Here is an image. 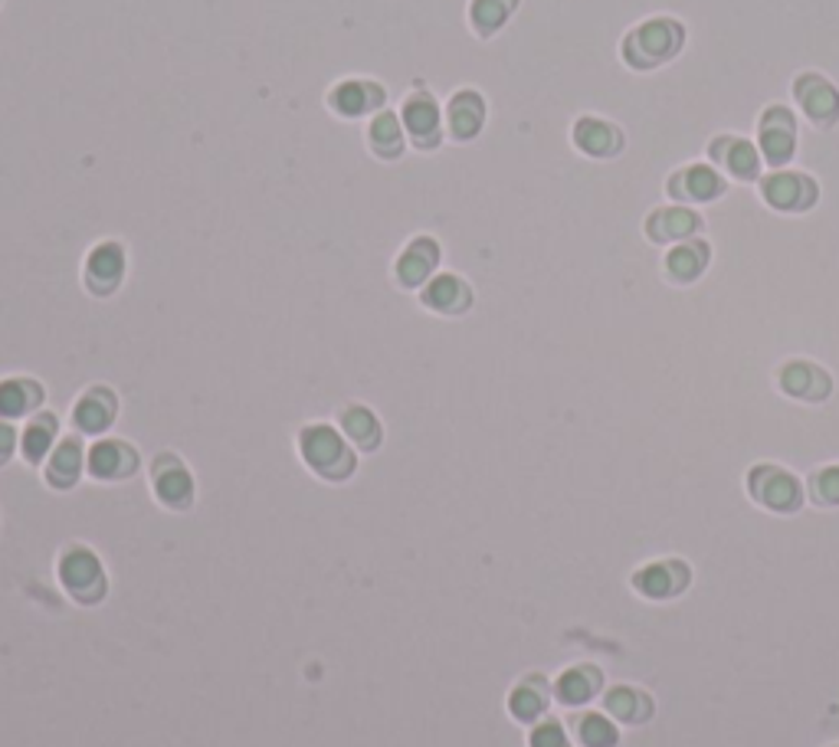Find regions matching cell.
<instances>
[{
	"mask_svg": "<svg viewBox=\"0 0 839 747\" xmlns=\"http://www.w3.org/2000/svg\"><path fill=\"white\" fill-rule=\"evenodd\" d=\"M764 155L770 164H783L793 151V122L783 109H770L767 119H764Z\"/></svg>",
	"mask_w": 839,
	"mask_h": 747,
	"instance_id": "e0dca14e",
	"label": "cell"
},
{
	"mask_svg": "<svg viewBox=\"0 0 839 747\" xmlns=\"http://www.w3.org/2000/svg\"><path fill=\"white\" fill-rule=\"evenodd\" d=\"M155 489L161 495V502L168 505H187L191 502V476L184 473V466L174 456H161L155 466Z\"/></svg>",
	"mask_w": 839,
	"mask_h": 747,
	"instance_id": "d6986e66",
	"label": "cell"
},
{
	"mask_svg": "<svg viewBox=\"0 0 839 747\" xmlns=\"http://www.w3.org/2000/svg\"><path fill=\"white\" fill-rule=\"evenodd\" d=\"M47 476H50L53 486H73V482H76V476H80V446H76L73 440L63 443V446L53 453Z\"/></svg>",
	"mask_w": 839,
	"mask_h": 747,
	"instance_id": "4dcf8cb0",
	"label": "cell"
},
{
	"mask_svg": "<svg viewBox=\"0 0 839 747\" xmlns=\"http://www.w3.org/2000/svg\"><path fill=\"white\" fill-rule=\"evenodd\" d=\"M53 437H57V420H53L50 414H44V417L34 420V424L27 427V433H24V456H27L31 463H40V460L47 456Z\"/></svg>",
	"mask_w": 839,
	"mask_h": 747,
	"instance_id": "f546056e",
	"label": "cell"
},
{
	"mask_svg": "<svg viewBox=\"0 0 839 747\" xmlns=\"http://www.w3.org/2000/svg\"><path fill=\"white\" fill-rule=\"evenodd\" d=\"M44 401V391L31 381H4L0 384V417H21Z\"/></svg>",
	"mask_w": 839,
	"mask_h": 747,
	"instance_id": "603a6c76",
	"label": "cell"
},
{
	"mask_svg": "<svg viewBox=\"0 0 839 747\" xmlns=\"http://www.w3.org/2000/svg\"><path fill=\"white\" fill-rule=\"evenodd\" d=\"M512 11H515V0H473L470 21L479 37H493L509 21Z\"/></svg>",
	"mask_w": 839,
	"mask_h": 747,
	"instance_id": "cb8c5ba5",
	"label": "cell"
},
{
	"mask_svg": "<svg viewBox=\"0 0 839 747\" xmlns=\"http://www.w3.org/2000/svg\"><path fill=\"white\" fill-rule=\"evenodd\" d=\"M14 446H17V433H14V427L0 424V463H4V460L14 453Z\"/></svg>",
	"mask_w": 839,
	"mask_h": 747,
	"instance_id": "e575fe53",
	"label": "cell"
},
{
	"mask_svg": "<svg viewBox=\"0 0 839 747\" xmlns=\"http://www.w3.org/2000/svg\"><path fill=\"white\" fill-rule=\"evenodd\" d=\"M122 272H125V249L115 246V243H102L89 253V262H86V275H89V289L96 292H112L119 282H122Z\"/></svg>",
	"mask_w": 839,
	"mask_h": 747,
	"instance_id": "9c48e42d",
	"label": "cell"
},
{
	"mask_svg": "<svg viewBox=\"0 0 839 747\" xmlns=\"http://www.w3.org/2000/svg\"><path fill=\"white\" fill-rule=\"evenodd\" d=\"M676 181L682 184H672V194L676 197H685V200H708L721 191V181L715 171L708 168H689L685 174H679Z\"/></svg>",
	"mask_w": 839,
	"mask_h": 747,
	"instance_id": "484cf974",
	"label": "cell"
},
{
	"mask_svg": "<svg viewBox=\"0 0 839 747\" xmlns=\"http://www.w3.org/2000/svg\"><path fill=\"white\" fill-rule=\"evenodd\" d=\"M574 142H577L587 155H594V158H607V155H613V151L620 148L617 128L607 125V122H597V119H581L577 128H574Z\"/></svg>",
	"mask_w": 839,
	"mask_h": 747,
	"instance_id": "44dd1931",
	"label": "cell"
},
{
	"mask_svg": "<svg viewBox=\"0 0 839 747\" xmlns=\"http://www.w3.org/2000/svg\"><path fill=\"white\" fill-rule=\"evenodd\" d=\"M604 708L613 721L623 724H643L653 714V698L643 688H630V685H617L604 695Z\"/></svg>",
	"mask_w": 839,
	"mask_h": 747,
	"instance_id": "30bf717a",
	"label": "cell"
},
{
	"mask_svg": "<svg viewBox=\"0 0 839 747\" xmlns=\"http://www.w3.org/2000/svg\"><path fill=\"white\" fill-rule=\"evenodd\" d=\"M367 142H370V148H374V155H377V158L393 161V158H400V155H403L406 132H403V125H400V119H397L393 112H384V109H380V112L370 119Z\"/></svg>",
	"mask_w": 839,
	"mask_h": 747,
	"instance_id": "5bb4252c",
	"label": "cell"
},
{
	"mask_svg": "<svg viewBox=\"0 0 839 747\" xmlns=\"http://www.w3.org/2000/svg\"><path fill=\"white\" fill-rule=\"evenodd\" d=\"M705 262H708V246H705V243H682V246H676V249L666 256V269H669L676 279H682V282L695 279V275L705 269Z\"/></svg>",
	"mask_w": 839,
	"mask_h": 747,
	"instance_id": "d4e9b609",
	"label": "cell"
},
{
	"mask_svg": "<svg viewBox=\"0 0 839 747\" xmlns=\"http://www.w3.org/2000/svg\"><path fill=\"white\" fill-rule=\"evenodd\" d=\"M447 119H450V135H453L457 142L476 138V135L483 132V122H486V102H483V96L473 93V89L457 93V96L450 99Z\"/></svg>",
	"mask_w": 839,
	"mask_h": 747,
	"instance_id": "52a82bcc",
	"label": "cell"
},
{
	"mask_svg": "<svg viewBox=\"0 0 839 747\" xmlns=\"http://www.w3.org/2000/svg\"><path fill=\"white\" fill-rule=\"evenodd\" d=\"M577 737H581L584 747H617L620 731L604 714H584L581 724H577Z\"/></svg>",
	"mask_w": 839,
	"mask_h": 747,
	"instance_id": "83f0119b",
	"label": "cell"
},
{
	"mask_svg": "<svg viewBox=\"0 0 839 747\" xmlns=\"http://www.w3.org/2000/svg\"><path fill=\"white\" fill-rule=\"evenodd\" d=\"M780 384H783V391L790 397H800V401H823L829 394V378H826V373L819 367H813V364H803V360L783 367Z\"/></svg>",
	"mask_w": 839,
	"mask_h": 747,
	"instance_id": "8fae6325",
	"label": "cell"
},
{
	"mask_svg": "<svg viewBox=\"0 0 839 747\" xmlns=\"http://www.w3.org/2000/svg\"><path fill=\"white\" fill-rule=\"evenodd\" d=\"M132 469H135V453L119 440L96 443L89 453V473L99 479H119V476H129Z\"/></svg>",
	"mask_w": 839,
	"mask_h": 747,
	"instance_id": "9a60e30c",
	"label": "cell"
},
{
	"mask_svg": "<svg viewBox=\"0 0 839 747\" xmlns=\"http://www.w3.org/2000/svg\"><path fill=\"white\" fill-rule=\"evenodd\" d=\"M600 688H604V675L594 665H574L555 685V691L564 705H587L591 698H597Z\"/></svg>",
	"mask_w": 839,
	"mask_h": 747,
	"instance_id": "4fadbf2b",
	"label": "cell"
},
{
	"mask_svg": "<svg viewBox=\"0 0 839 747\" xmlns=\"http://www.w3.org/2000/svg\"><path fill=\"white\" fill-rule=\"evenodd\" d=\"M679 40H682V34H679V27H676L672 21H649V24H643V27L630 37L627 57H630L636 66H653V63L672 57L676 47H679Z\"/></svg>",
	"mask_w": 839,
	"mask_h": 747,
	"instance_id": "3957f363",
	"label": "cell"
},
{
	"mask_svg": "<svg viewBox=\"0 0 839 747\" xmlns=\"http://www.w3.org/2000/svg\"><path fill=\"white\" fill-rule=\"evenodd\" d=\"M689 577L692 574H689L685 561H656V564H646L643 571H636L633 587L649 600H669L689 587Z\"/></svg>",
	"mask_w": 839,
	"mask_h": 747,
	"instance_id": "5b68a950",
	"label": "cell"
},
{
	"mask_svg": "<svg viewBox=\"0 0 839 747\" xmlns=\"http://www.w3.org/2000/svg\"><path fill=\"white\" fill-rule=\"evenodd\" d=\"M797 99H800L803 112L810 119H819V122H826V119H832L839 112V96L819 76H803L797 83Z\"/></svg>",
	"mask_w": 839,
	"mask_h": 747,
	"instance_id": "2e32d148",
	"label": "cell"
},
{
	"mask_svg": "<svg viewBox=\"0 0 839 747\" xmlns=\"http://www.w3.org/2000/svg\"><path fill=\"white\" fill-rule=\"evenodd\" d=\"M810 499L816 505H839V466H829V469H819L813 479H810Z\"/></svg>",
	"mask_w": 839,
	"mask_h": 747,
	"instance_id": "1f68e13d",
	"label": "cell"
},
{
	"mask_svg": "<svg viewBox=\"0 0 839 747\" xmlns=\"http://www.w3.org/2000/svg\"><path fill=\"white\" fill-rule=\"evenodd\" d=\"M424 302H427L430 308H437V311L453 315V311H463V308L470 305V289H466V282L457 279V275H437V279L427 285Z\"/></svg>",
	"mask_w": 839,
	"mask_h": 747,
	"instance_id": "ffe728a7",
	"label": "cell"
},
{
	"mask_svg": "<svg viewBox=\"0 0 839 747\" xmlns=\"http://www.w3.org/2000/svg\"><path fill=\"white\" fill-rule=\"evenodd\" d=\"M747 489H751L754 502H761V505L770 509V512H797L800 502H803L800 482H797L790 473L777 469V466H757V469H751Z\"/></svg>",
	"mask_w": 839,
	"mask_h": 747,
	"instance_id": "7a4b0ae2",
	"label": "cell"
},
{
	"mask_svg": "<svg viewBox=\"0 0 839 747\" xmlns=\"http://www.w3.org/2000/svg\"><path fill=\"white\" fill-rule=\"evenodd\" d=\"M112 417H115V401H112V394L106 388L89 391L76 404V414H73V420H76V427L83 433H102L112 424Z\"/></svg>",
	"mask_w": 839,
	"mask_h": 747,
	"instance_id": "ac0fdd59",
	"label": "cell"
},
{
	"mask_svg": "<svg viewBox=\"0 0 839 747\" xmlns=\"http://www.w3.org/2000/svg\"><path fill=\"white\" fill-rule=\"evenodd\" d=\"M403 132L413 148H434L440 142V106L434 96L416 93L403 102Z\"/></svg>",
	"mask_w": 839,
	"mask_h": 747,
	"instance_id": "277c9868",
	"label": "cell"
},
{
	"mask_svg": "<svg viewBox=\"0 0 839 747\" xmlns=\"http://www.w3.org/2000/svg\"><path fill=\"white\" fill-rule=\"evenodd\" d=\"M509 705H512V711H515L522 721L542 718L545 708H548V688H545V682H542V678H528L525 685L515 688V695H512Z\"/></svg>",
	"mask_w": 839,
	"mask_h": 747,
	"instance_id": "4316f807",
	"label": "cell"
},
{
	"mask_svg": "<svg viewBox=\"0 0 839 747\" xmlns=\"http://www.w3.org/2000/svg\"><path fill=\"white\" fill-rule=\"evenodd\" d=\"M728 168L738 174V177H754L757 171V155L747 142H734L731 145V155H728Z\"/></svg>",
	"mask_w": 839,
	"mask_h": 747,
	"instance_id": "d6a6232c",
	"label": "cell"
},
{
	"mask_svg": "<svg viewBox=\"0 0 839 747\" xmlns=\"http://www.w3.org/2000/svg\"><path fill=\"white\" fill-rule=\"evenodd\" d=\"M302 456L318 476L341 479L354 469V456L348 453L344 440L328 427H308L302 433Z\"/></svg>",
	"mask_w": 839,
	"mask_h": 747,
	"instance_id": "6da1fadb",
	"label": "cell"
},
{
	"mask_svg": "<svg viewBox=\"0 0 839 747\" xmlns=\"http://www.w3.org/2000/svg\"><path fill=\"white\" fill-rule=\"evenodd\" d=\"M341 424H344V430H348V437H351L354 443H361V446H367V450L377 446L380 427H377V420H374L370 411H364V407H348L344 417H341Z\"/></svg>",
	"mask_w": 839,
	"mask_h": 747,
	"instance_id": "f1b7e54d",
	"label": "cell"
},
{
	"mask_svg": "<svg viewBox=\"0 0 839 747\" xmlns=\"http://www.w3.org/2000/svg\"><path fill=\"white\" fill-rule=\"evenodd\" d=\"M384 89L370 79H344L331 89L328 106L344 119H361L374 109H384Z\"/></svg>",
	"mask_w": 839,
	"mask_h": 747,
	"instance_id": "8992f818",
	"label": "cell"
},
{
	"mask_svg": "<svg viewBox=\"0 0 839 747\" xmlns=\"http://www.w3.org/2000/svg\"><path fill=\"white\" fill-rule=\"evenodd\" d=\"M698 230V217L685 207H672V210H659L649 220V236L666 243V240H685Z\"/></svg>",
	"mask_w": 839,
	"mask_h": 747,
	"instance_id": "7402d4cb",
	"label": "cell"
},
{
	"mask_svg": "<svg viewBox=\"0 0 839 747\" xmlns=\"http://www.w3.org/2000/svg\"><path fill=\"white\" fill-rule=\"evenodd\" d=\"M764 197L780 210H803L816 197V187L800 174H774L764 181Z\"/></svg>",
	"mask_w": 839,
	"mask_h": 747,
	"instance_id": "7c38bea8",
	"label": "cell"
},
{
	"mask_svg": "<svg viewBox=\"0 0 839 747\" xmlns=\"http://www.w3.org/2000/svg\"><path fill=\"white\" fill-rule=\"evenodd\" d=\"M440 262V246L430 236H416L397 259V275L403 285H420L427 282L434 266Z\"/></svg>",
	"mask_w": 839,
	"mask_h": 747,
	"instance_id": "ba28073f",
	"label": "cell"
},
{
	"mask_svg": "<svg viewBox=\"0 0 839 747\" xmlns=\"http://www.w3.org/2000/svg\"><path fill=\"white\" fill-rule=\"evenodd\" d=\"M532 747H571V744H568V734L558 721H545V724L535 727Z\"/></svg>",
	"mask_w": 839,
	"mask_h": 747,
	"instance_id": "836d02e7",
	"label": "cell"
}]
</instances>
